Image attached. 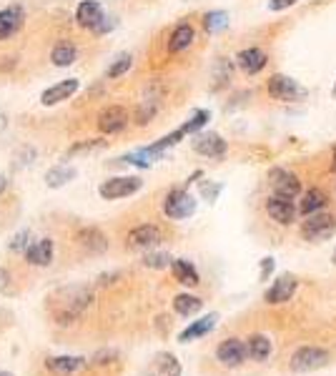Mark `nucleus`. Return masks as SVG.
<instances>
[{
  "label": "nucleus",
  "instance_id": "nucleus-1",
  "mask_svg": "<svg viewBox=\"0 0 336 376\" xmlns=\"http://www.w3.org/2000/svg\"><path fill=\"white\" fill-rule=\"evenodd\" d=\"M93 301V294L86 286H68V289L58 291V312H56V318L60 324H71L75 318L86 312L88 306Z\"/></svg>",
  "mask_w": 336,
  "mask_h": 376
},
{
  "label": "nucleus",
  "instance_id": "nucleus-2",
  "mask_svg": "<svg viewBox=\"0 0 336 376\" xmlns=\"http://www.w3.org/2000/svg\"><path fill=\"white\" fill-rule=\"evenodd\" d=\"M266 91L274 101L281 103H299L309 95V91L301 86L299 80H293L291 75H284V73H274L266 83Z\"/></svg>",
  "mask_w": 336,
  "mask_h": 376
},
{
  "label": "nucleus",
  "instance_id": "nucleus-3",
  "mask_svg": "<svg viewBox=\"0 0 336 376\" xmlns=\"http://www.w3.org/2000/svg\"><path fill=\"white\" fill-rule=\"evenodd\" d=\"M329 362H331V354L326 351V349H322V346H301L291 354L289 366H291V371H296V374H311V371L324 369Z\"/></svg>",
  "mask_w": 336,
  "mask_h": 376
},
{
  "label": "nucleus",
  "instance_id": "nucleus-4",
  "mask_svg": "<svg viewBox=\"0 0 336 376\" xmlns=\"http://www.w3.org/2000/svg\"><path fill=\"white\" fill-rule=\"evenodd\" d=\"M334 233H336V218L331 213H326V211H316V213L307 216V221L301 224V236L307 241H314V244L326 241Z\"/></svg>",
  "mask_w": 336,
  "mask_h": 376
},
{
  "label": "nucleus",
  "instance_id": "nucleus-5",
  "mask_svg": "<svg viewBox=\"0 0 336 376\" xmlns=\"http://www.w3.org/2000/svg\"><path fill=\"white\" fill-rule=\"evenodd\" d=\"M196 198L186 188H173V191H168L166 201H163V213L173 221H183L196 213Z\"/></svg>",
  "mask_w": 336,
  "mask_h": 376
},
{
  "label": "nucleus",
  "instance_id": "nucleus-6",
  "mask_svg": "<svg viewBox=\"0 0 336 376\" xmlns=\"http://www.w3.org/2000/svg\"><path fill=\"white\" fill-rule=\"evenodd\" d=\"M141 188H143V181L139 176H113V178L101 183L98 193L106 201H118V198H128V196L139 193Z\"/></svg>",
  "mask_w": 336,
  "mask_h": 376
},
{
  "label": "nucleus",
  "instance_id": "nucleus-7",
  "mask_svg": "<svg viewBox=\"0 0 336 376\" xmlns=\"http://www.w3.org/2000/svg\"><path fill=\"white\" fill-rule=\"evenodd\" d=\"M191 148L198 156H206V158H224L226 156V141L219 133H213V130H198V133H193Z\"/></svg>",
  "mask_w": 336,
  "mask_h": 376
},
{
  "label": "nucleus",
  "instance_id": "nucleus-8",
  "mask_svg": "<svg viewBox=\"0 0 336 376\" xmlns=\"http://www.w3.org/2000/svg\"><path fill=\"white\" fill-rule=\"evenodd\" d=\"M269 186L274 196H284V198H296L301 193L299 176L286 171V168H271L269 171Z\"/></svg>",
  "mask_w": 336,
  "mask_h": 376
},
{
  "label": "nucleus",
  "instance_id": "nucleus-9",
  "mask_svg": "<svg viewBox=\"0 0 336 376\" xmlns=\"http://www.w3.org/2000/svg\"><path fill=\"white\" fill-rule=\"evenodd\" d=\"M296 289H299V281H296V276L291 274H281L276 279V281L271 283L269 291H266V304L271 306H281V304H289L293 298V294H296Z\"/></svg>",
  "mask_w": 336,
  "mask_h": 376
},
{
  "label": "nucleus",
  "instance_id": "nucleus-10",
  "mask_svg": "<svg viewBox=\"0 0 336 376\" xmlns=\"http://www.w3.org/2000/svg\"><path fill=\"white\" fill-rule=\"evenodd\" d=\"M216 359L221 362V366H228V369H236L241 366L249 356H246V344L241 339H226L216 346Z\"/></svg>",
  "mask_w": 336,
  "mask_h": 376
},
{
  "label": "nucleus",
  "instance_id": "nucleus-11",
  "mask_svg": "<svg viewBox=\"0 0 336 376\" xmlns=\"http://www.w3.org/2000/svg\"><path fill=\"white\" fill-rule=\"evenodd\" d=\"M266 213H269L276 224L289 226L296 221V206H293V198H284V196H269L266 198Z\"/></svg>",
  "mask_w": 336,
  "mask_h": 376
},
{
  "label": "nucleus",
  "instance_id": "nucleus-12",
  "mask_svg": "<svg viewBox=\"0 0 336 376\" xmlns=\"http://www.w3.org/2000/svg\"><path fill=\"white\" fill-rule=\"evenodd\" d=\"M125 126H128V110H125L123 106H108V108H103L101 116H98V130L106 133V136L121 133Z\"/></svg>",
  "mask_w": 336,
  "mask_h": 376
},
{
  "label": "nucleus",
  "instance_id": "nucleus-13",
  "mask_svg": "<svg viewBox=\"0 0 336 376\" xmlns=\"http://www.w3.org/2000/svg\"><path fill=\"white\" fill-rule=\"evenodd\" d=\"M161 98H163V88L158 86V83H154V86L148 88L146 98L141 101L139 110H136V124L139 126L151 124L156 118V113H158V108H161Z\"/></svg>",
  "mask_w": 336,
  "mask_h": 376
},
{
  "label": "nucleus",
  "instance_id": "nucleus-14",
  "mask_svg": "<svg viewBox=\"0 0 336 376\" xmlns=\"http://www.w3.org/2000/svg\"><path fill=\"white\" fill-rule=\"evenodd\" d=\"M103 18H106V13H103L98 0H81L78 8H75V23L86 30H95L101 25Z\"/></svg>",
  "mask_w": 336,
  "mask_h": 376
},
{
  "label": "nucleus",
  "instance_id": "nucleus-15",
  "mask_svg": "<svg viewBox=\"0 0 336 376\" xmlns=\"http://www.w3.org/2000/svg\"><path fill=\"white\" fill-rule=\"evenodd\" d=\"M163 239V233L158 226L154 224H143V226H136L131 233H128V246L131 248H154L158 246Z\"/></svg>",
  "mask_w": 336,
  "mask_h": 376
},
{
  "label": "nucleus",
  "instance_id": "nucleus-16",
  "mask_svg": "<svg viewBox=\"0 0 336 376\" xmlns=\"http://www.w3.org/2000/svg\"><path fill=\"white\" fill-rule=\"evenodd\" d=\"M78 88H81V83H78L75 78L60 80V83H56V86L45 88L43 95H40V103H43V106H48V108H51V106H58V103L68 101L71 95L78 93Z\"/></svg>",
  "mask_w": 336,
  "mask_h": 376
},
{
  "label": "nucleus",
  "instance_id": "nucleus-17",
  "mask_svg": "<svg viewBox=\"0 0 336 376\" xmlns=\"http://www.w3.org/2000/svg\"><path fill=\"white\" fill-rule=\"evenodd\" d=\"M216 324H219V314L216 312L206 314V316H201L198 321H191V324L178 333V341H181V344H189V341L201 339V336H206V333H211L213 329H216Z\"/></svg>",
  "mask_w": 336,
  "mask_h": 376
},
{
  "label": "nucleus",
  "instance_id": "nucleus-18",
  "mask_svg": "<svg viewBox=\"0 0 336 376\" xmlns=\"http://www.w3.org/2000/svg\"><path fill=\"white\" fill-rule=\"evenodd\" d=\"M83 366H86V359H81V356L60 354V356L45 359V369L56 376H71V374H75V371H81Z\"/></svg>",
  "mask_w": 336,
  "mask_h": 376
},
{
  "label": "nucleus",
  "instance_id": "nucleus-19",
  "mask_svg": "<svg viewBox=\"0 0 336 376\" xmlns=\"http://www.w3.org/2000/svg\"><path fill=\"white\" fill-rule=\"evenodd\" d=\"M266 60H269V56H266L261 48H243V51L236 56V65H239L246 75L261 73L263 68H266Z\"/></svg>",
  "mask_w": 336,
  "mask_h": 376
},
{
  "label": "nucleus",
  "instance_id": "nucleus-20",
  "mask_svg": "<svg viewBox=\"0 0 336 376\" xmlns=\"http://www.w3.org/2000/svg\"><path fill=\"white\" fill-rule=\"evenodd\" d=\"M78 244H81L83 251L88 253H103L108 248V239H106V233L101 228H95V226H88V228H81L78 231Z\"/></svg>",
  "mask_w": 336,
  "mask_h": 376
},
{
  "label": "nucleus",
  "instance_id": "nucleus-21",
  "mask_svg": "<svg viewBox=\"0 0 336 376\" xmlns=\"http://www.w3.org/2000/svg\"><path fill=\"white\" fill-rule=\"evenodd\" d=\"M243 344H246V356L254 359V362H266L274 354V344H271V339L266 333H251Z\"/></svg>",
  "mask_w": 336,
  "mask_h": 376
},
{
  "label": "nucleus",
  "instance_id": "nucleus-22",
  "mask_svg": "<svg viewBox=\"0 0 336 376\" xmlns=\"http://www.w3.org/2000/svg\"><path fill=\"white\" fill-rule=\"evenodd\" d=\"M23 28V8L10 5L5 10H0V40L15 36Z\"/></svg>",
  "mask_w": 336,
  "mask_h": 376
},
{
  "label": "nucleus",
  "instance_id": "nucleus-23",
  "mask_svg": "<svg viewBox=\"0 0 336 376\" xmlns=\"http://www.w3.org/2000/svg\"><path fill=\"white\" fill-rule=\"evenodd\" d=\"M25 259H28L30 266H51L53 261V241L51 239H40L36 244H30L25 248Z\"/></svg>",
  "mask_w": 336,
  "mask_h": 376
},
{
  "label": "nucleus",
  "instance_id": "nucleus-24",
  "mask_svg": "<svg viewBox=\"0 0 336 376\" xmlns=\"http://www.w3.org/2000/svg\"><path fill=\"white\" fill-rule=\"evenodd\" d=\"M193 38H196V33H193V28H191L189 23H181V25H176L173 33H171V38H168V53H183V51H189L191 45H193Z\"/></svg>",
  "mask_w": 336,
  "mask_h": 376
},
{
  "label": "nucleus",
  "instance_id": "nucleus-25",
  "mask_svg": "<svg viewBox=\"0 0 336 376\" xmlns=\"http://www.w3.org/2000/svg\"><path fill=\"white\" fill-rule=\"evenodd\" d=\"M75 176H78L75 166H71V163H58V166L48 168V174H45V183H48V188H60V186H68Z\"/></svg>",
  "mask_w": 336,
  "mask_h": 376
},
{
  "label": "nucleus",
  "instance_id": "nucleus-26",
  "mask_svg": "<svg viewBox=\"0 0 336 376\" xmlns=\"http://www.w3.org/2000/svg\"><path fill=\"white\" fill-rule=\"evenodd\" d=\"M171 268H173V276L176 281L183 283V286H198L201 283V276H198L196 266L186 259H176L171 261Z\"/></svg>",
  "mask_w": 336,
  "mask_h": 376
},
{
  "label": "nucleus",
  "instance_id": "nucleus-27",
  "mask_svg": "<svg viewBox=\"0 0 336 376\" xmlns=\"http://www.w3.org/2000/svg\"><path fill=\"white\" fill-rule=\"evenodd\" d=\"M324 206H326V193H324L322 188H309L296 211H299L301 216H311L316 211H324Z\"/></svg>",
  "mask_w": 336,
  "mask_h": 376
},
{
  "label": "nucleus",
  "instance_id": "nucleus-28",
  "mask_svg": "<svg viewBox=\"0 0 336 376\" xmlns=\"http://www.w3.org/2000/svg\"><path fill=\"white\" fill-rule=\"evenodd\" d=\"M75 58H78V48H75L71 40H60V43L51 51V63L58 65V68H68V65H73Z\"/></svg>",
  "mask_w": 336,
  "mask_h": 376
},
{
  "label": "nucleus",
  "instance_id": "nucleus-29",
  "mask_svg": "<svg viewBox=\"0 0 336 376\" xmlns=\"http://www.w3.org/2000/svg\"><path fill=\"white\" fill-rule=\"evenodd\" d=\"M201 309H204V301L198 296H193V294H178L173 298V312L181 314V316H193Z\"/></svg>",
  "mask_w": 336,
  "mask_h": 376
},
{
  "label": "nucleus",
  "instance_id": "nucleus-30",
  "mask_svg": "<svg viewBox=\"0 0 336 376\" xmlns=\"http://www.w3.org/2000/svg\"><path fill=\"white\" fill-rule=\"evenodd\" d=\"M148 376H181V364L173 354H161L156 359L154 371Z\"/></svg>",
  "mask_w": 336,
  "mask_h": 376
},
{
  "label": "nucleus",
  "instance_id": "nucleus-31",
  "mask_svg": "<svg viewBox=\"0 0 336 376\" xmlns=\"http://www.w3.org/2000/svg\"><path fill=\"white\" fill-rule=\"evenodd\" d=\"M226 25H228L226 10H208V13L204 15V28L208 30V33H219V30H224Z\"/></svg>",
  "mask_w": 336,
  "mask_h": 376
},
{
  "label": "nucleus",
  "instance_id": "nucleus-32",
  "mask_svg": "<svg viewBox=\"0 0 336 376\" xmlns=\"http://www.w3.org/2000/svg\"><path fill=\"white\" fill-rule=\"evenodd\" d=\"M208 118H211V113H208V110H196V113H193V116H191L189 121L181 126L183 136H193V133H198V130L208 124Z\"/></svg>",
  "mask_w": 336,
  "mask_h": 376
},
{
  "label": "nucleus",
  "instance_id": "nucleus-33",
  "mask_svg": "<svg viewBox=\"0 0 336 376\" xmlns=\"http://www.w3.org/2000/svg\"><path fill=\"white\" fill-rule=\"evenodd\" d=\"M131 65H133L131 53H121V56L110 63V68L106 71V75H108V78H121V75H125V73L131 71Z\"/></svg>",
  "mask_w": 336,
  "mask_h": 376
},
{
  "label": "nucleus",
  "instance_id": "nucleus-34",
  "mask_svg": "<svg viewBox=\"0 0 336 376\" xmlns=\"http://www.w3.org/2000/svg\"><path fill=\"white\" fill-rule=\"evenodd\" d=\"M171 256L163 251H156V253H146V259H143V266L148 268H168L171 266Z\"/></svg>",
  "mask_w": 336,
  "mask_h": 376
},
{
  "label": "nucleus",
  "instance_id": "nucleus-35",
  "mask_svg": "<svg viewBox=\"0 0 336 376\" xmlns=\"http://www.w3.org/2000/svg\"><path fill=\"white\" fill-rule=\"evenodd\" d=\"M221 183H213V181H201V196H204L206 201L208 203H213L216 198H219V193H221Z\"/></svg>",
  "mask_w": 336,
  "mask_h": 376
},
{
  "label": "nucleus",
  "instance_id": "nucleus-36",
  "mask_svg": "<svg viewBox=\"0 0 336 376\" xmlns=\"http://www.w3.org/2000/svg\"><path fill=\"white\" fill-rule=\"evenodd\" d=\"M231 71H234V65H231V60L221 58L219 60V71H216V88L224 86L228 78H231Z\"/></svg>",
  "mask_w": 336,
  "mask_h": 376
},
{
  "label": "nucleus",
  "instance_id": "nucleus-37",
  "mask_svg": "<svg viewBox=\"0 0 336 376\" xmlns=\"http://www.w3.org/2000/svg\"><path fill=\"white\" fill-rule=\"evenodd\" d=\"M103 145H106V141H83V143H75L68 153H71V156H75V153L95 151V148H103Z\"/></svg>",
  "mask_w": 336,
  "mask_h": 376
},
{
  "label": "nucleus",
  "instance_id": "nucleus-38",
  "mask_svg": "<svg viewBox=\"0 0 336 376\" xmlns=\"http://www.w3.org/2000/svg\"><path fill=\"white\" fill-rule=\"evenodd\" d=\"M28 236H30L28 231H21V233H18V236H15L13 241H10V248H13V251H21V248H28Z\"/></svg>",
  "mask_w": 336,
  "mask_h": 376
},
{
  "label": "nucleus",
  "instance_id": "nucleus-39",
  "mask_svg": "<svg viewBox=\"0 0 336 376\" xmlns=\"http://www.w3.org/2000/svg\"><path fill=\"white\" fill-rule=\"evenodd\" d=\"M299 0H269V10H274V13H278V10H286V8L296 5Z\"/></svg>",
  "mask_w": 336,
  "mask_h": 376
},
{
  "label": "nucleus",
  "instance_id": "nucleus-40",
  "mask_svg": "<svg viewBox=\"0 0 336 376\" xmlns=\"http://www.w3.org/2000/svg\"><path fill=\"white\" fill-rule=\"evenodd\" d=\"M118 354L116 351H98V354L93 356V364H110V362H116Z\"/></svg>",
  "mask_w": 336,
  "mask_h": 376
},
{
  "label": "nucleus",
  "instance_id": "nucleus-41",
  "mask_svg": "<svg viewBox=\"0 0 336 376\" xmlns=\"http://www.w3.org/2000/svg\"><path fill=\"white\" fill-rule=\"evenodd\" d=\"M271 271H274V259H263L261 261V281H266V279H269Z\"/></svg>",
  "mask_w": 336,
  "mask_h": 376
},
{
  "label": "nucleus",
  "instance_id": "nucleus-42",
  "mask_svg": "<svg viewBox=\"0 0 336 376\" xmlns=\"http://www.w3.org/2000/svg\"><path fill=\"white\" fill-rule=\"evenodd\" d=\"M0 291H10V274L5 268H0Z\"/></svg>",
  "mask_w": 336,
  "mask_h": 376
},
{
  "label": "nucleus",
  "instance_id": "nucleus-43",
  "mask_svg": "<svg viewBox=\"0 0 336 376\" xmlns=\"http://www.w3.org/2000/svg\"><path fill=\"white\" fill-rule=\"evenodd\" d=\"M5 186H8V181H5V176L0 174V193H3V191H5Z\"/></svg>",
  "mask_w": 336,
  "mask_h": 376
},
{
  "label": "nucleus",
  "instance_id": "nucleus-44",
  "mask_svg": "<svg viewBox=\"0 0 336 376\" xmlns=\"http://www.w3.org/2000/svg\"><path fill=\"white\" fill-rule=\"evenodd\" d=\"M5 126H8V118H5V113H0V130L5 128Z\"/></svg>",
  "mask_w": 336,
  "mask_h": 376
},
{
  "label": "nucleus",
  "instance_id": "nucleus-45",
  "mask_svg": "<svg viewBox=\"0 0 336 376\" xmlns=\"http://www.w3.org/2000/svg\"><path fill=\"white\" fill-rule=\"evenodd\" d=\"M331 171L336 174V148H334V156H331Z\"/></svg>",
  "mask_w": 336,
  "mask_h": 376
},
{
  "label": "nucleus",
  "instance_id": "nucleus-46",
  "mask_svg": "<svg viewBox=\"0 0 336 376\" xmlns=\"http://www.w3.org/2000/svg\"><path fill=\"white\" fill-rule=\"evenodd\" d=\"M0 376H13L10 371H0Z\"/></svg>",
  "mask_w": 336,
  "mask_h": 376
},
{
  "label": "nucleus",
  "instance_id": "nucleus-47",
  "mask_svg": "<svg viewBox=\"0 0 336 376\" xmlns=\"http://www.w3.org/2000/svg\"><path fill=\"white\" fill-rule=\"evenodd\" d=\"M331 261H334V263H336V251H334V256H331Z\"/></svg>",
  "mask_w": 336,
  "mask_h": 376
},
{
  "label": "nucleus",
  "instance_id": "nucleus-48",
  "mask_svg": "<svg viewBox=\"0 0 336 376\" xmlns=\"http://www.w3.org/2000/svg\"><path fill=\"white\" fill-rule=\"evenodd\" d=\"M334 95H336V86H334Z\"/></svg>",
  "mask_w": 336,
  "mask_h": 376
}]
</instances>
